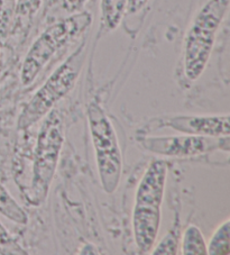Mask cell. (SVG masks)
<instances>
[{
	"mask_svg": "<svg viewBox=\"0 0 230 255\" xmlns=\"http://www.w3.org/2000/svg\"><path fill=\"white\" fill-rule=\"evenodd\" d=\"M230 0H209L194 17L184 39V73L196 81L205 72Z\"/></svg>",
	"mask_w": 230,
	"mask_h": 255,
	"instance_id": "obj_4",
	"label": "cell"
},
{
	"mask_svg": "<svg viewBox=\"0 0 230 255\" xmlns=\"http://www.w3.org/2000/svg\"><path fill=\"white\" fill-rule=\"evenodd\" d=\"M129 0H103L101 15L104 25L108 29H115L120 24Z\"/></svg>",
	"mask_w": 230,
	"mask_h": 255,
	"instance_id": "obj_11",
	"label": "cell"
},
{
	"mask_svg": "<svg viewBox=\"0 0 230 255\" xmlns=\"http://www.w3.org/2000/svg\"><path fill=\"white\" fill-rule=\"evenodd\" d=\"M64 143V126L61 114L56 109L44 117L37 136L33 161V175L27 201L32 206H41L46 200L60 161Z\"/></svg>",
	"mask_w": 230,
	"mask_h": 255,
	"instance_id": "obj_3",
	"label": "cell"
},
{
	"mask_svg": "<svg viewBox=\"0 0 230 255\" xmlns=\"http://www.w3.org/2000/svg\"><path fill=\"white\" fill-rule=\"evenodd\" d=\"M87 1L88 0H61V5L62 8L71 15L80 11Z\"/></svg>",
	"mask_w": 230,
	"mask_h": 255,
	"instance_id": "obj_17",
	"label": "cell"
},
{
	"mask_svg": "<svg viewBox=\"0 0 230 255\" xmlns=\"http://www.w3.org/2000/svg\"><path fill=\"white\" fill-rule=\"evenodd\" d=\"M87 117L101 187L105 192L112 195L117 190L122 172V156L116 130L99 104H89Z\"/></svg>",
	"mask_w": 230,
	"mask_h": 255,
	"instance_id": "obj_6",
	"label": "cell"
},
{
	"mask_svg": "<svg viewBox=\"0 0 230 255\" xmlns=\"http://www.w3.org/2000/svg\"><path fill=\"white\" fill-rule=\"evenodd\" d=\"M176 231H171L169 235H166L161 241V243L157 245V248L152 251V254H175L178 249V234H175Z\"/></svg>",
	"mask_w": 230,
	"mask_h": 255,
	"instance_id": "obj_16",
	"label": "cell"
},
{
	"mask_svg": "<svg viewBox=\"0 0 230 255\" xmlns=\"http://www.w3.org/2000/svg\"><path fill=\"white\" fill-rule=\"evenodd\" d=\"M230 221L226 219L217 227L207 245L208 254L210 255H229L230 253Z\"/></svg>",
	"mask_w": 230,
	"mask_h": 255,
	"instance_id": "obj_12",
	"label": "cell"
},
{
	"mask_svg": "<svg viewBox=\"0 0 230 255\" xmlns=\"http://www.w3.org/2000/svg\"><path fill=\"white\" fill-rule=\"evenodd\" d=\"M169 163L154 160L146 169L137 187L132 212V231L139 253L147 254L153 250L161 227L162 205Z\"/></svg>",
	"mask_w": 230,
	"mask_h": 255,
	"instance_id": "obj_1",
	"label": "cell"
},
{
	"mask_svg": "<svg viewBox=\"0 0 230 255\" xmlns=\"http://www.w3.org/2000/svg\"><path fill=\"white\" fill-rule=\"evenodd\" d=\"M91 23L92 15L89 11H78L48 26L25 56L20 71L21 85L24 87L32 85L53 56L85 33Z\"/></svg>",
	"mask_w": 230,
	"mask_h": 255,
	"instance_id": "obj_2",
	"label": "cell"
},
{
	"mask_svg": "<svg viewBox=\"0 0 230 255\" xmlns=\"http://www.w3.org/2000/svg\"><path fill=\"white\" fill-rule=\"evenodd\" d=\"M86 41L53 72L44 85L35 92L18 118V128L28 129L50 113L59 101L73 89L85 65Z\"/></svg>",
	"mask_w": 230,
	"mask_h": 255,
	"instance_id": "obj_5",
	"label": "cell"
},
{
	"mask_svg": "<svg viewBox=\"0 0 230 255\" xmlns=\"http://www.w3.org/2000/svg\"><path fill=\"white\" fill-rule=\"evenodd\" d=\"M18 0H0V38H6L16 21Z\"/></svg>",
	"mask_w": 230,
	"mask_h": 255,
	"instance_id": "obj_13",
	"label": "cell"
},
{
	"mask_svg": "<svg viewBox=\"0 0 230 255\" xmlns=\"http://www.w3.org/2000/svg\"><path fill=\"white\" fill-rule=\"evenodd\" d=\"M59 1H61V0H45V6L46 8H50L52 6H54L55 3H57Z\"/></svg>",
	"mask_w": 230,
	"mask_h": 255,
	"instance_id": "obj_18",
	"label": "cell"
},
{
	"mask_svg": "<svg viewBox=\"0 0 230 255\" xmlns=\"http://www.w3.org/2000/svg\"><path fill=\"white\" fill-rule=\"evenodd\" d=\"M0 214L19 225H26L28 223L27 213L10 196V193L7 191L1 182H0Z\"/></svg>",
	"mask_w": 230,
	"mask_h": 255,
	"instance_id": "obj_9",
	"label": "cell"
},
{
	"mask_svg": "<svg viewBox=\"0 0 230 255\" xmlns=\"http://www.w3.org/2000/svg\"><path fill=\"white\" fill-rule=\"evenodd\" d=\"M0 254L2 255H24L27 252L21 248L6 227L0 222Z\"/></svg>",
	"mask_w": 230,
	"mask_h": 255,
	"instance_id": "obj_14",
	"label": "cell"
},
{
	"mask_svg": "<svg viewBox=\"0 0 230 255\" xmlns=\"http://www.w3.org/2000/svg\"><path fill=\"white\" fill-rule=\"evenodd\" d=\"M183 255H206L208 254L207 243L205 236L200 228L196 225H189L183 233L182 246H181Z\"/></svg>",
	"mask_w": 230,
	"mask_h": 255,
	"instance_id": "obj_10",
	"label": "cell"
},
{
	"mask_svg": "<svg viewBox=\"0 0 230 255\" xmlns=\"http://www.w3.org/2000/svg\"><path fill=\"white\" fill-rule=\"evenodd\" d=\"M43 0H18L16 10V18H30L39 10Z\"/></svg>",
	"mask_w": 230,
	"mask_h": 255,
	"instance_id": "obj_15",
	"label": "cell"
},
{
	"mask_svg": "<svg viewBox=\"0 0 230 255\" xmlns=\"http://www.w3.org/2000/svg\"><path fill=\"white\" fill-rule=\"evenodd\" d=\"M139 146L153 154L167 159H191L216 151L229 152V136L210 137L200 135L137 136Z\"/></svg>",
	"mask_w": 230,
	"mask_h": 255,
	"instance_id": "obj_7",
	"label": "cell"
},
{
	"mask_svg": "<svg viewBox=\"0 0 230 255\" xmlns=\"http://www.w3.org/2000/svg\"><path fill=\"white\" fill-rule=\"evenodd\" d=\"M155 128H171L182 134L225 137L230 133V118L226 115H175L154 121Z\"/></svg>",
	"mask_w": 230,
	"mask_h": 255,
	"instance_id": "obj_8",
	"label": "cell"
}]
</instances>
